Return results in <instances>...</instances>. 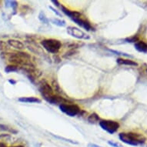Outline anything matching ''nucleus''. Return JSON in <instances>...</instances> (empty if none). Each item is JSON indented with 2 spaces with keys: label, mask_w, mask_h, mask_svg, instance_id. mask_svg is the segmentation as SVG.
Returning <instances> with one entry per match:
<instances>
[{
  "label": "nucleus",
  "mask_w": 147,
  "mask_h": 147,
  "mask_svg": "<svg viewBox=\"0 0 147 147\" xmlns=\"http://www.w3.org/2000/svg\"><path fill=\"white\" fill-rule=\"evenodd\" d=\"M31 56L24 52H16L11 53L9 56V61L12 65L22 67L34 68V65L31 62Z\"/></svg>",
  "instance_id": "f257e3e1"
},
{
  "label": "nucleus",
  "mask_w": 147,
  "mask_h": 147,
  "mask_svg": "<svg viewBox=\"0 0 147 147\" xmlns=\"http://www.w3.org/2000/svg\"><path fill=\"white\" fill-rule=\"evenodd\" d=\"M119 138L122 142L135 146L143 144L146 142V138L142 134L135 133H121L119 135Z\"/></svg>",
  "instance_id": "f03ea898"
},
{
  "label": "nucleus",
  "mask_w": 147,
  "mask_h": 147,
  "mask_svg": "<svg viewBox=\"0 0 147 147\" xmlns=\"http://www.w3.org/2000/svg\"><path fill=\"white\" fill-rule=\"evenodd\" d=\"M41 45L47 52L53 53V54L58 53L62 46V43L60 42V41L53 39H44L41 41Z\"/></svg>",
  "instance_id": "7ed1b4c3"
},
{
  "label": "nucleus",
  "mask_w": 147,
  "mask_h": 147,
  "mask_svg": "<svg viewBox=\"0 0 147 147\" xmlns=\"http://www.w3.org/2000/svg\"><path fill=\"white\" fill-rule=\"evenodd\" d=\"M99 125L103 130L106 131L109 134L115 133L119 128V123L113 120H101L99 122Z\"/></svg>",
  "instance_id": "20e7f679"
},
{
  "label": "nucleus",
  "mask_w": 147,
  "mask_h": 147,
  "mask_svg": "<svg viewBox=\"0 0 147 147\" xmlns=\"http://www.w3.org/2000/svg\"><path fill=\"white\" fill-rule=\"evenodd\" d=\"M59 109L62 112L69 116H76L80 113V108L76 104H62L59 105Z\"/></svg>",
  "instance_id": "39448f33"
},
{
  "label": "nucleus",
  "mask_w": 147,
  "mask_h": 147,
  "mask_svg": "<svg viewBox=\"0 0 147 147\" xmlns=\"http://www.w3.org/2000/svg\"><path fill=\"white\" fill-rule=\"evenodd\" d=\"M66 31H67V33L69 36H72L74 38H76L78 39L86 40V39H90V36L88 34L84 32L82 30H81V29L77 28V27L68 26L67 29H66Z\"/></svg>",
  "instance_id": "423d86ee"
},
{
  "label": "nucleus",
  "mask_w": 147,
  "mask_h": 147,
  "mask_svg": "<svg viewBox=\"0 0 147 147\" xmlns=\"http://www.w3.org/2000/svg\"><path fill=\"white\" fill-rule=\"evenodd\" d=\"M39 91L45 99L53 95V88L46 81H42L39 83Z\"/></svg>",
  "instance_id": "0eeeda50"
},
{
  "label": "nucleus",
  "mask_w": 147,
  "mask_h": 147,
  "mask_svg": "<svg viewBox=\"0 0 147 147\" xmlns=\"http://www.w3.org/2000/svg\"><path fill=\"white\" fill-rule=\"evenodd\" d=\"M73 22H75L76 24H77L78 26H80V27H82L84 28L85 29H86L87 31H90L92 29V27L90 25L88 21L85 20H82V18H77V19H74V20H72Z\"/></svg>",
  "instance_id": "6e6552de"
},
{
  "label": "nucleus",
  "mask_w": 147,
  "mask_h": 147,
  "mask_svg": "<svg viewBox=\"0 0 147 147\" xmlns=\"http://www.w3.org/2000/svg\"><path fill=\"white\" fill-rule=\"evenodd\" d=\"M61 9L63 12V13H65L66 16L69 17L71 20H74V19H77V18H81V13L76 11H70L69 9H68L65 7H64L63 5L61 6Z\"/></svg>",
  "instance_id": "1a4fd4ad"
},
{
  "label": "nucleus",
  "mask_w": 147,
  "mask_h": 147,
  "mask_svg": "<svg viewBox=\"0 0 147 147\" xmlns=\"http://www.w3.org/2000/svg\"><path fill=\"white\" fill-rule=\"evenodd\" d=\"M7 44L12 48L18 49V50H22L25 49L24 44L20 40H17V39H9Z\"/></svg>",
  "instance_id": "9d476101"
},
{
  "label": "nucleus",
  "mask_w": 147,
  "mask_h": 147,
  "mask_svg": "<svg viewBox=\"0 0 147 147\" xmlns=\"http://www.w3.org/2000/svg\"><path fill=\"white\" fill-rule=\"evenodd\" d=\"M20 102H27V103H40L41 100L38 99L37 97L28 96V97H21L18 99Z\"/></svg>",
  "instance_id": "9b49d317"
},
{
  "label": "nucleus",
  "mask_w": 147,
  "mask_h": 147,
  "mask_svg": "<svg viewBox=\"0 0 147 147\" xmlns=\"http://www.w3.org/2000/svg\"><path fill=\"white\" fill-rule=\"evenodd\" d=\"M119 65H130V66H137L138 63L131 60V59H126L119 58L116 60Z\"/></svg>",
  "instance_id": "f8f14e48"
},
{
  "label": "nucleus",
  "mask_w": 147,
  "mask_h": 147,
  "mask_svg": "<svg viewBox=\"0 0 147 147\" xmlns=\"http://www.w3.org/2000/svg\"><path fill=\"white\" fill-rule=\"evenodd\" d=\"M136 49L140 53H147V44L143 41H138L135 43Z\"/></svg>",
  "instance_id": "ddd939ff"
},
{
  "label": "nucleus",
  "mask_w": 147,
  "mask_h": 147,
  "mask_svg": "<svg viewBox=\"0 0 147 147\" xmlns=\"http://www.w3.org/2000/svg\"><path fill=\"white\" fill-rule=\"evenodd\" d=\"M51 22L53 24L56 25L57 26H60V27H64L66 25L65 22L63 20H59V19H56V18H54V19H52L50 20Z\"/></svg>",
  "instance_id": "4468645a"
},
{
  "label": "nucleus",
  "mask_w": 147,
  "mask_h": 147,
  "mask_svg": "<svg viewBox=\"0 0 147 147\" xmlns=\"http://www.w3.org/2000/svg\"><path fill=\"white\" fill-rule=\"evenodd\" d=\"M88 121L91 123H96L99 121V117L97 114L92 113L88 117Z\"/></svg>",
  "instance_id": "2eb2a0df"
},
{
  "label": "nucleus",
  "mask_w": 147,
  "mask_h": 147,
  "mask_svg": "<svg viewBox=\"0 0 147 147\" xmlns=\"http://www.w3.org/2000/svg\"><path fill=\"white\" fill-rule=\"evenodd\" d=\"M19 69V67L16 66V65H9L6 66V68L5 69V72H7V73H9V72H16Z\"/></svg>",
  "instance_id": "dca6fc26"
},
{
  "label": "nucleus",
  "mask_w": 147,
  "mask_h": 147,
  "mask_svg": "<svg viewBox=\"0 0 147 147\" xmlns=\"http://www.w3.org/2000/svg\"><path fill=\"white\" fill-rule=\"evenodd\" d=\"M5 4H7V5H5V6H10L14 9L18 6V3L16 1H6Z\"/></svg>",
  "instance_id": "f3484780"
},
{
  "label": "nucleus",
  "mask_w": 147,
  "mask_h": 147,
  "mask_svg": "<svg viewBox=\"0 0 147 147\" xmlns=\"http://www.w3.org/2000/svg\"><path fill=\"white\" fill-rule=\"evenodd\" d=\"M39 20H40L41 22H43V23H48L49 22V20L47 19V18H46V16H45V14H44L42 12H41L40 13H39Z\"/></svg>",
  "instance_id": "a211bd4d"
},
{
  "label": "nucleus",
  "mask_w": 147,
  "mask_h": 147,
  "mask_svg": "<svg viewBox=\"0 0 147 147\" xmlns=\"http://www.w3.org/2000/svg\"><path fill=\"white\" fill-rule=\"evenodd\" d=\"M125 41L127 42H138V36H133V37H129V38H127L125 39Z\"/></svg>",
  "instance_id": "6ab92c4d"
},
{
  "label": "nucleus",
  "mask_w": 147,
  "mask_h": 147,
  "mask_svg": "<svg viewBox=\"0 0 147 147\" xmlns=\"http://www.w3.org/2000/svg\"><path fill=\"white\" fill-rule=\"evenodd\" d=\"M108 144L110 145L111 146H113V147H122V146L119 144V143L115 142H112V141H109Z\"/></svg>",
  "instance_id": "aec40b11"
},
{
  "label": "nucleus",
  "mask_w": 147,
  "mask_h": 147,
  "mask_svg": "<svg viewBox=\"0 0 147 147\" xmlns=\"http://www.w3.org/2000/svg\"><path fill=\"white\" fill-rule=\"evenodd\" d=\"M49 9H50L56 15V16H61V13L59 12H58V10H56V9H54V8L52 7V6H49Z\"/></svg>",
  "instance_id": "412c9836"
},
{
  "label": "nucleus",
  "mask_w": 147,
  "mask_h": 147,
  "mask_svg": "<svg viewBox=\"0 0 147 147\" xmlns=\"http://www.w3.org/2000/svg\"><path fill=\"white\" fill-rule=\"evenodd\" d=\"M52 3H54V4H56V6H59V5H60L58 1H55V0H53V1H52Z\"/></svg>",
  "instance_id": "4be33fe9"
},
{
  "label": "nucleus",
  "mask_w": 147,
  "mask_h": 147,
  "mask_svg": "<svg viewBox=\"0 0 147 147\" xmlns=\"http://www.w3.org/2000/svg\"><path fill=\"white\" fill-rule=\"evenodd\" d=\"M89 147H101V146H97V145L96 144H92V143H90V144H89Z\"/></svg>",
  "instance_id": "5701e85b"
},
{
  "label": "nucleus",
  "mask_w": 147,
  "mask_h": 147,
  "mask_svg": "<svg viewBox=\"0 0 147 147\" xmlns=\"http://www.w3.org/2000/svg\"><path fill=\"white\" fill-rule=\"evenodd\" d=\"M9 82L10 83H12V84H13V85L16 83V81H14V80H9Z\"/></svg>",
  "instance_id": "b1692460"
},
{
  "label": "nucleus",
  "mask_w": 147,
  "mask_h": 147,
  "mask_svg": "<svg viewBox=\"0 0 147 147\" xmlns=\"http://www.w3.org/2000/svg\"><path fill=\"white\" fill-rule=\"evenodd\" d=\"M5 146V143H3V142H0V147H4Z\"/></svg>",
  "instance_id": "393cba45"
},
{
  "label": "nucleus",
  "mask_w": 147,
  "mask_h": 147,
  "mask_svg": "<svg viewBox=\"0 0 147 147\" xmlns=\"http://www.w3.org/2000/svg\"><path fill=\"white\" fill-rule=\"evenodd\" d=\"M12 147H24V146H22V145H20V146H12Z\"/></svg>",
  "instance_id": "a878e982"
},
{
  "label": "nucleus",
  "mask_w": 147,
  "mask_h": 147,
  "mask_svg": "<svg viewBox=\"0 0 147 147\" xmlns=\"http://www.w3.org/2000/svg\"><path fill=\"white\" fill-rule=\"evenodd\" d=\"M4 147H12V146H7L5 145V146H4Z\"/></svg>",
  "instance_id": "bb28decb"
},
{
  "label": "nucleus",
  "mask_w": 147,
  "mask_h": 147,
  "mask_svg": "<svg viewBox=\"0 0 147 147\" xmlns=\"http://www.w3.org/2000/svg\"><path fill=\"white\" fill-rule=\"evenodd\" d=\"M146 72H147V69H146Z\"/></svg>",
  "instance_id": "cd10ccee"
}]
</instances>
